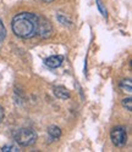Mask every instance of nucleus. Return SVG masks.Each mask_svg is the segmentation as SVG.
Here are the masks:
<instances>
[{"mask_svg":"<svg viewBox=\"0 0 132 152\" xmlns=\"http://www.w3.org/2000/svg\"><path fill=\"white\" fill-rule=\"evenodd\" d=\"M12 32L22 39L39 37L47 39L53 34V26L48 18L34 12H20L11 22Z\"/></svg>","mask_w":132,"mask_h":152,"instance_id":"obj_1","label":"nucleus"},{"mask_svg":"<svg viewBox=\"0 0 132 152\" xmlns=\"http://www.w3.org/2000/svg\"><path fill=\"white\" fill-rule=\"evenodd\" d=\"M14 137H15V141L20 146H24V147L32 146L37 141V134L31 128H21V129H19L15 133Z\"/></svg>","mask_w":132,"mask_h":152,"instance_id":"obj_2","label":"nucleus"},{"mask_svg":"<svg viewBox=\"0 0 132 152\" xmlns=\"http://www.w3.org/2000/svg\"><path fill=\"white\" fill-rule=\"evenodd\" d=\"M110 139L115 146L122 147L127 142V133L124 126H116L110 133Z\"/></svg>","mask_w":132,"mask_h":152,"instance_id":"obj_3","label":"nucleus"},{"mask_svg":"<svg viewBox=\"0 0 132 152\" xmlns=\"http://www.w3.org/2000/svg\"><path fill=\"white\" fill-rule=\"evenodd\" d=\"M62 62H64L62 55H54V56H50L45 60V65L49 68H58L62 65Z\"/></svg>","mask_w":132,"mask_h":152,"instance_id":"obj_4","label":"nucleus"},{"mask_svg":"<svg viewBox=\"0 0 132 152\" xmlns=\"http://www.w3.org/2000/svg\"><path fill=\"white\" fill-rule=\"evenodd\" d=\"M53 90H54V95L61 100H67L70 97V91H69V89H66L65 86H61V85L54 86Z\"/></svg>","mask_w":132,"mask_h":152,"instance_id":"obj_5","label":"nucleus"},{"mask_svg":"<svg viewBox=\"0 0 132 152\" xmlns=\"http://www.w3.org/2000/svg\"><path fill=\"white\" fill-rule=\"evenodd\" d=\"M48 134L53 137V139H59L61 136V129L56 125H51L48 128Z\"/></svg>","mask_w":132,"mask_h":152,"instance_id":"obj_6","label":"nucleus"},{"mask_svg":"<svg viewBox=\"0 0 132 152\" xmlns=\"http://www.w3.org/2000/svg\"><path fill=\"white\" fill-rule=\"evenodd\" d=\"M120 88L126 93H131L132 91V84H131V79H124L121 83H120Z\"/></svg>","mask_w":132,"mask_h":152,"instance_id":"obj_7","label":"nucleus"},{"mask_svg":"<svg viewBox=\"0 0 132 152\" xmlns=\"http://www.w3.org/2000/svg\"><path fill=\"white\" fill-rule=\"evenodd\" d=\"M96 1H97V6H98V10L100 11V14H102L105 18H107V17H108V11H107V9L104 7V5H103V3L100 1V0H96Z\"/></svg>","mask_w":132,"mask_h":152,"instance_id":"obj_8","label":"nucleus"},{"mask_svg":"<svg viewBox=\"0 0 132 152\" xmlns=\"http://www.w3.org/2000/svg\"><path fill=\"white\" fill-rule=\"evenodd\" d=\"M1 151L3 152H19L20 150L15 145H6V146H3L1 147Z\"/></svg>","mask_w":132,"mask_h":152,"instance_id":"obj_9","label":"nucleus"},{"mask_svg":"<svg viewBox=\"0 0 132 152\" xmlns=\"http://www.w3.org/2000/svg\"><path fill=\"white\" fill-rule=\"evenodd\" d=\"M5 37H6V28H5V26H4L3 21L0 20V43H1V42L5 39Z\"/></svg>","mask_w":132,"mask_h":152,"instance_id":"obj_10","label":"nucleus"},{"mask_svg":"<svg viewBox=\"0 0 132 152\" xmlns=\"http://www.w3.org/2000/svg\"><path fill=\"white\" fill-rule=\"evenodd\" d=\"M122 105H124V107L127 108V111H131L132 110V100H131V97L124 99L122 100Z\"/></svg>","mask_w":132,"mask_h":152,"instance_id":"obj_11","label":"nucleus"},{"mask_svg":"<svg viewBox=\"0 0 132 152\" xmlns=\"http://www.w3.org/2000/svg\"><path fill=\"white\" fill-rule=\"evenodd\" d=\"M58 20H59L62 24H65V26H70V24H71V21L67 20V18H65L62 15H59V16H58Z\"/></svg>","mask_w":132,"mask_h":152,"instance_id":"obj_12","label":"nucleus"},{"mask_svg":"<svg viewBox=\"0 0 132 152\" xmlns=\"http://www.w3.org/2000/svg\"><path fill=\"white\" fill-rule=\"evenodd\" d=\"M3 119H4V108L0 106V123L3 122Z\"/></svg>","mask_w":132,"mask_h":152,"instance_id":"obj_13","label":"nucleus"},{"mask_svg":"<svg viewBox=\"0 0 132 152\" xmlns=\"http://www.w3.org/2000/svg\"><path fill=\"white\" fill-rule=\"evenodd\" d=\"M43 1H44V3H51L53 0H43Z\"/></svg>","mask_w":132,"mask_h":152,"instance_id":"obj_14","label":"nucleus"}]
</instances>
